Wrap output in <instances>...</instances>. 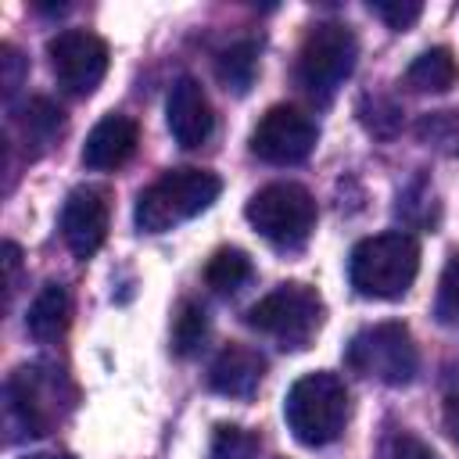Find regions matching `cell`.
<instances>
[{"label": "cell", "mask_w": 459, "mask_h": 459, "mask_svg": "<svg viewBox=\"0 0 459 459\" xmlns=\"http://www.w3.org/2000/svg\"><path fill=\"white\" fill-rule=\"evenodd\" d=\"M416 273H420V244L402 230L366 237L348 255V283L355 287V294L373 301L405 298Z\"/></svg>", "instance_id": "cell-1"}, {"label": "cell", "mask_w": 459, "mask_h": 459, "mask_svg": "<svg viewBox=\"0 0 459 459\" xmlns=\"http://www.w3.org/2000/svg\"><path fill=\"white\" fill-rule=\"evenodd\" d=\"M4 402H7V423L14 430H22L25 437H43L68 416V409L75 405V391L57 366L32 362V366H18L7 377Z\"/></svg>", "instance_id": "cell-2"}, {"label": "cell", "mask_w": 459, "mask_h": 459, "mask_svg": "<svg viewBox=\"0 0 459 459\" xmlns=\"http://www.w3.org/2000/svg\"><path fill=\"white\" fill-rule=\"evenodd\" d=\"M348 416H351L348 387L337 373H326V369L305 373L301 380L290 384L283 398V420L290 434L308 448H323L337 441L348 427Z\"/></svg>", "instance_id": "cell-3"}, {"label": "cell", "mask_w": 459, "mask_h": 459, "mask_svg": "<svg viewBox=\"0 0 459 459\" xmlns=\"http://www.w3.org/2000/svg\"><path fill=\"white\" fill-rule=\"evenodd\" d=\"M222 183L215 172L204 169H172L161 179H154L151 186L140 190L136 197V226L143 233H169L179 222L201 215L215 197H219Z\"/></svg>", "instance_id": "cell-4"}, {"label": "cell", "mask_w": 459, "mask_h": 459, "mask_svg": "<svg viewBox=\"0 0 459 459\" xmlns=\"http://www.w3.org/2000/svg\"><path fill=\"white\" fill-rule=\"evenodd\" d=\"M359 61V39L344 22H319L301 39L294 79L301 93L316 104H330L333 93L344 86V79L355 72Z\"/></svg>", "instance_id": "cell-5"}, {"label": "cell", "mask_w": 459, "mask_h": 459, "mask_svg": "<svg viewBox=\"0 0 459 459\" xmlns=\"http://www.w3.org/2000/svg\"><path fill=\"white\" fill-rule=\"evenodd\" d=\"M323 319H326L323 294L308 283H280L244 312V323L273 337L283 351L308 348L312 337L323 330Z\"/></svg>", "instance_id": "cell-6"}, {"label": "cell", "mask_w": 459, "mask_h": 459, "mask_svg": "<svg viewBox=\"0 0 459 459\" xmlns=\"http://www.w3.org/2000/svg\"><path fill=\"white\" fill-rule=\"evenodd\" d=\"M344 366L355 377H366L387 387H405L420 369V355L405 323H373V326H362L344 344Z\"/></svg>", "instance_id": "cell-7"}, {"label": "cell", "mask_w": 459, "mask_h": 459, "mask_svg": "<svg viewBox=\"0 0 459 459\" xmlns=\"http://www.w3.org/2000/svg\"><path fill=\"white\" fill-rule=\"evenodd\" d=\"M244 215L262 240L280 251H298L316 230V197L301 183H269L251 194Z\"/></svg>", "instance_id": "cell-8"}, {"label": "cell", "mask_w": 459, "mask_h": 459, "mask_svg": "<svg viewBox=\"0 0 459 459\" xmlns=\"http://www.w3.org/2000/svg\"><path fill=\"white\" fill-rule=\"evenodd\" d=\"M54 79L72 97H90L108 72V43L86 29H65L47 43Z\"/></svg>", "instance_id": "cell-9"}, {"label": "cell", "mask_w": 459, "mask_h": 459, "mask_svg": "<svg viewBox=\"0 0 459 459\" xmlns=\"http://www.w3.org/2000/svg\"><path fill=\"white\" fill-rule=\"evenodd\" d=\"M316 140H319V126L305 111L290 104H276L251 129V154L269 165H298L316 151Z\"/></svg>", "instance_id": "cell-10"}, {"label": "cell", "mask_w": 459, "mask_h": 459, "mask_svg": "<svg viewBox=\"0 0 459 459\" xmlns=\"http://www.w3.org/2000/svg\"><path fill=\"white\" fill-rule=\"evenodd\" d=\"M108 194L100 186H75L61 208V237L75 258H93L108 237Z\"/></svg>", "instance_id": "cell-11"}, {"label": "cell", "mask_w": 459, "mask_h": 459, "mask_svg": "<svg viewBox=\"0 0 459 459\" xmlns=\"http://www.w3.org/2000/svg\"><path fill=\"white\" fill-rule=\"evenodd\" d=\"M165 118H169V133L179 147L194 151L201 143H208L212 129H215V115L208 104V93L201 90V82L194 75H179L169 90V104H165Z\"/></svg>", "instance_id": "cell-12"}, {"label": "cell", "mask_w": 459, "mask_h": 459, "mask_svg": "<svg viewBox=\"0 0 459 459\" xmlns=\"http://www.w3.org/2000/svg\"><path fill=\"white\" fill-rule=\"evenodd\" d=\"M136 143H140V129H136L133 118H126V115H104L90 129V136L82 143V165L86 169H97V172L122 169L133 158Z\"/></svg>", "instance_id": "cell-13"}, {"label": "cell", "mask_w": 459, "mask_h": 459, "mask_svg": "<svg viewBox=\"0 0 459 459\" xmlns=\"http://www.w3.org/2000/svg\"><path fill=\"white\" fill-rule=\"evenodd\" d=\"M265 377V359L247 344H226L208 366V387L226 398L247 402Z\"/></svg>", "instance_id": "cell-14"}, {"label": "cell", "mask_w": 459, "mask_h": 459, "mask_svg": "<svg viewBox=\"0 0 459 459\" xmlns=\"http://www.w3.org/2000/svg\"><path fill=\"white\" fill-rule=\"evenodd\" d=\"M68 319H72V298L61 283H47L32 305H29V316H25V330L32 333V341L39 344H54L65 337L68 330Z\"/></svg>", "instance_id": "cell-15"}, {"label": "cell", "mask_w": 459, "mask_h": 459, "mask_svg": "<svg viewBox=\"0 0 459 459\" xmlns=\"http://www.w3.org/2000/svg\"><path fill=\"white\" fill-rule=\"evenodd\" d=\"M61 129H65V115L47 97H32L18 111V133H22V143H29V158H39L61 136Z\"/></svg>", "instance_id": "cell-16"}, {"label": "cell", "mask_w": 459, "mask_h": 459, "mask_svg": "<svg viewBox=\"0 0 459 459\" xmlns=\"http://www.w3.org/2000/svg\"><path fill=\"white\" fill-rule=\"evenodd\" d=\"M455 79H459V65L448 47H430L405 68V86L412 93H445L455 86Z\"/></svg>", "instance_id": "cell-17"}, {"label": "cell", "mask_w": 459, "mask_h": 459, "mask_svg": "<svg viewBox=\"0 0 459 459\" xmlns=\"http://www.w3.org/2000/svg\"><path fill=\"white\" fill-rule=\"evenodd\" d=\"M251 273H255V265H251L247 251H240V247H219L208 258V265H204V283L219 298H230V294H237L251 280Z\"/></svg>", "instance_id": "cell-18"}, {"label": "cell", "mask_w": 459, "mask_h": 459, "mask_svg": "<svg viewBox=\"0 0 459 459\" xmlns=\"http://www.w3.org/2000/svg\"><path fill=\"white\" fill-rule=\"evenodd\" d=\"M215 75L226 90L233 93H247L255 75H258V47L251 39H240L233 47H226L219 57H215Z\"/></svg>", "instance_id": "cell-19"}, {"label": "cell", "mask_w": 459, "mask_h": 459, "mask_svg": "<svg viewBox=\"0 0 459 459\" xmlns=\"http://www.w3.org/2000/svg\"><path fill=\"white\" fill-rule=\"evenodd\" d=\"M204 337H208V316L197 301H183L179 312H176V323H172V351L179 359H190L204 348Z\"/></svg>", "instance_id": "cell-20"}, {"label": "cell", "mask_w": 459, "mask_h": 459, "mask_svg": "<svg viewBox=\"0 0 459 459\" xmlns=\"http://www.w3.org/2000/svg\"><path fill=\"white\" fill-rule=\"evenodd\" d=\"M212 459H258L262 455V437L247 427L237 423H219L212 434Z\"/></svg>", "instance_id": "cell-21"}, {"label": "cell", "mask_w": 459, "mask_h": 459, "mask_svg": "<svg viewBox=\"0 0 459 459\" xmlns=\"http://www.w3.org/2000/svg\"><path fill=\"white\" fill-rule=\"evenodd\" d=\"M416 136L434 147V151H445V154H459V111H434V115H423L420 126H416Z\"/></svg>", "instance_id": "cell-22"}, {"label": "cell", "mask_w": 459, "mask_h": 459, "mask_svg": "<svg viewBox=\"0 0 459 459\" xmlns=\"http://www.w3.org/2000/svg\"><path fill=\"white\" fill-rule=\"evenodd\" d=\"M434 319L441 326H459V251L448 255L441 269L437 294H434Z\"/></svg>", "instance_id": "cell-23"}, {"label": "cell", "mask_w": 459, "mask_h": 459, "mask_svg": "<svg viewBox=\"0 0 459 459\" xmlns=\"http://www.w3.org/2000/svg\"><path fill=\"white\" fill-rule=\"evenodd\" d=\"M359 118H362V126H366L373 136H380V140H391V136L398 133V126H402V111H398V104H391L387 97H366V100L359 104Z\"/></svg>", "instance_id": "cell-24"}, {"label": "cell", "mask_w": 459, "mask_h": 459, "mask_svg": "<svg viewBox=\"0 0 459 459\" xmlns=\"http://www.w3.org/2000/svg\"><path fill=\"white\" fill-rule=\"evenodd\" d=\"M416 208H420V226H434L437 222V201H434V190L423 183V179H412L402 194H398V215L405 222L416 219Z\"/></svg>", "instance_id": "cell-25"}, {"label": "cell", "mask_w": 459, "mask_h": 459, "mask_svg": "<svg viewBox=\"0 0 459 459\" xmlns=\"http://www.w3.org/2000/svg\"><path fill=\"white\" fill-rule=\"evenodd\" d=\"M369 11H373L387 29L402 32V29H409V25L423 14V4H420V0H373Z\"/></svg>", "instance_id": "cell-26"}, {"label": "cell", "mask_w": 459, "mask_h": 459, "mask_svg": "<svg viewBox=\"0 0 459 459\" xmlns=\"http://www.w3.org/2000/svg\"><path fill=\"white\" fill-rule=\"evenodd\" d=\"M380 459H437L416 434L409 430H391L380 445Z\"/></svg>", "instance_id": "cell-27"}, {"label": "cell", "mask_w": 459, "mask_h": 459, "mask_svg": "<svg viewBox=\"0 0 459 459\" xmlns=\"http://www.w3.org/2000/svg\"><path fill=\"white\" fill-rule=\"evenodd\" d=\"M22 79H25V57H22L11 43H4V47H0V86H4V100H7V104L14 100Z\"/></svg>", "instance_id": "cell-28"}, {"label": "cell", "mask_w": 459, "mask_h": 459, "mask_svg": "<svg viewBox=\"0 0 459 459\" xmlns=\"http://www.w3.org/2000/svg\"><path fill=\"white\" fill-rule=\"evenodd\" d=\"M445 430H448V437L459 445V377H455V384H452L448 394H445Z\"/></svg>", "instance_id": "cell-29"}, {"label": "cell", "mask_w": 459, "mask_h": 459, "mask_svg": "<svg viewBox=\"0 0 459 459\" xmlns=\"http://www.w3.org/2000/svg\"><path fill=\"white\" fill-rule=\"evenodd\" d=\"M18 265H22V251H18V244H14V240H7V244H4V269H7V305H11L14 290H18Z\"/></svg>", "instance_id": "cell-30"}, {"label": "cell", "mask_w": 459, "mask_h": 459, "mask_svg": "<svg viewBox=\"0 0 459 459\" xmlns=\"http://www.w3.org/2000/svg\"><path fill=\"white\" fill-rule=\"evenodd\" d=\"M25 459H75L72 452H32V455H25Z\"/></svg>", "instance_id": "cell-31"}]
</instances>
